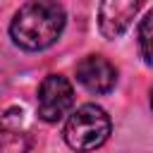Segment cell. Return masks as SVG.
Here are the masks:
<instances>
[{
	"instance_id": "1",
	"label": "cell",
	"mask_w": 153,
	"mask_h": 153,
	"mask_svg": "<svg viewBox=\"0 0 153 153\" xmlns=\"http://www.w3.org/2000/svg\"><path fill=\"white\" fill-rule=\"evenodd\" d=\"M65 10L55 0H29L22 5L10 24L12 41L24 50H45L50 48L65 29Z\"/></svg>"
},
{
	"instance_id": "2",
	"label": "cell",
	"mask_w": 153,
	"mask_h": 153,
	"mask_svg": "<svg viewBox=\"0 0 153 153\" xmlns=\"http://www.w3.org/2000/svg\"><path fill=\"white\" fill-rule=\"evenodd\" d=\"M110 117L103 108L88 103L76 108L65 124V141L74 151H93L110 136Z\"/></svg>"
},
{
	"instance_id": "3",
	"label": "cell",
	"mask_w": 153,
	"mask_h": 153,
	"mask_svg": "<svg viewBox=\"0 0 153 153\" xmlns=\"http://www.w3.org/2000/svg\"><path fill=\"white\" fill-rule=\"evenodd\" d=\"M38 117L43 122H60L74 105V88L62 74H48L38 86Z\"/></svg>"
},
{
	"instance_id": "4",
	"label": "cell",
	"mask_w": 153,
	"mask_h": 153,
	"mask_svg": "<svg viewBox=\"0 0 153 153\" xmlns=\"http://www.w3.org/2000/svg\"><path fill=\"white\" fill-rule=\"evenodd\" d=\"M148 0H103L100 10H98V29L105 38H120L131 22L136 19V14L141 12V7Z\"/></svg>"
},
{
	"instance_id": "5",
	"label": "cell",
	"mask_w": 153,
	"mask_h": 153,
	"mask_svg": "<svg viewBox=\"0 0 153 153\" xmlns=\"http://www.w3.org/2000/svg\"><path fill=\"white\" fill-rule=\"evenodd\" d=\"M76 81L91 93H110L117 81V69L103 55H88L76 65Z\"/></svg>"
},
{
	"instance_id": "6",
	"label": "cell",
	"mask_w": 153,
	"mask_h": 153,
	"mask_svg": "<svg viewBox=\"0 0 153 153\" xmlns=\"http://www.w3.org/2000/svg\"><path fill=\"white\" fill-rule=\"evenodd\" d=\"M151 14H146L139 24V48H141V57L146 65H151V50H148V33H151Z\"/></svg>"
}]
</instances>
